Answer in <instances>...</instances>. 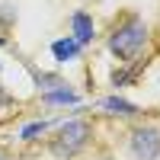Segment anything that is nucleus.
<instances>
[{
    "label": "nucleus",
    "instance_id": "nucleus-8",
    "mask_svg": "<svg viewBox=\"0 0 160 160\" xmlns=\"http://www.w3.org/2000/svg\"><path fill=\"white\" fill-rule=\"evenodd\" d=\"M45 128H48V122H32V125H26V128H22V138H26V141H32L35 135H42Z\"/></svg>",
    "mask_w": 160,
    "mask_h": 160
},
{
    "label": "nucleus",
    "instance_id": "nucleus-6",
    "mask_svg": "<svg viewBox=\"0 0 160 160\" xmlns=\"http://www.w3.org/2000/svg\"><path fill=\"white\" fill-rule=\"evenodd\" d=\"M102 109H109V112H115V115H135V112H138L131 102L118 99V96H109V99H102Z\"/></svg>",
    "mask_w": 160,
    "mask_h": 160
},
{
    "label": "nucleus",
    "instance_id": "nucleus-1",
    "mask_svg": "<svg viewBox=\"0 0 160 160\" xmlns=\"http://www.w3.org/2000/svg\"><path fill=\"white\" fill-rule=\"evenodd\" d=\"M144 42H148V26H144L141 19H128V22H122L109 35V48L118 58H135Z\"/></svg>",
    "mask_w": 160,
    "mask_h": 160
},
{
    "label": "nucleus",
    "instance_id": "nucleus-4",
    "mask_svg": "<svg viewBox=\"0 0 160 160\" xmlns=\"http://www.w3.org/2000/svg\"><path fill=\"white\" fill-rule=\"evenodd\" d=\"M71 26H74V42H77V45L93 42V19L87 16V13H74Z\"/></svg>",
    "mask_w": 160,
    "mask_h": 160
},
{
    "label": "nucleus",
    "instance_id": "nucleus-2",
    "mask_svg": "<svg viewBox=\"0 0 160 160\" xmlns=\"http://www.w3.org/2000/svg\"><path fill=\"white\" fill-rule=\"evenodd\" d=\"M90 141V125L87 122H68L61 128V135L55 138V144H51V151H55L58 157H74L77 151H83Z\"/></svg>",
    "mask_w": 160,
    "mask_h": 160
},
{
    "label": "nucleus",
    "instance_id": "nucleus-3",
    "mask_svg": "<svg viewBox=\"0 0 160 160\" xmlns=\"http://www.w3.org/2000/svg\"><path fill=\"white\" fill-rule=\"evenodd\" d=\"M131 154L138 160H157L160 157V131L157 128H138L131 135Z\"/></svg>",
    "mask_w": 160,
    "mask_h": 160
},
{
    "label": "nucleus",
    "instance_id": "nucleus-7",
    "mask_svg": "<svg viewBox=\"0 0 160 160\" xmlns=\"http://www.w3.org/2000/svg\"><path fill=\"white\" fill-rule=\"evenodd\" d=\"M45 102H77V96L71 90H51V93H45Z\"/></svg>",
    "mask_w": 160,
    "mask_h": 160
},
{
    "label": "nucleus",
    "instance_id": "nucleus-9",
    "mask_svg": "<svg viewBox=\"0 0 160 160\" xmlns=\"http://www.w3.org/2000/svg\"><path fill=\"white\" fill-rule=\"evenodd\" d=\"M3 102H7V93H0V106H3Z\"/></svg>",
    "mask_w": 160,
    "mask_h": 160
},
{
    "label": "nucleus",
    "instance_id": "nucleus-5",
    "mask_svg": "<svg viewBox=\"0 0 160 160\" xmlns=\"http://www.w3.org/2000/svg\"><path fill=\"white\" fill-rule=\"evenodd\" d=\"M51 55H55L58 61H71V58H77V55H80V45L74 42V38H61V42L51 45Z\"/></svg>",
    "mask_w": 160,
    "mask_h": 160
}]
</instances>
